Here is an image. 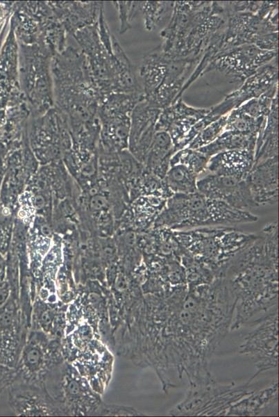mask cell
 Here are the masks:
<instances>
[{
	"instance_id": "obj_1",
	"label": "cell",
	"mask_w": 279,
	"mask_h": 417,
	"mask_svg": "<svg viewBox=\"0 0 279 417\" xmlns=\"http://www.w3.org/2000/svg\"><path fill=\"white\" fill-rule=\"evenodd\" d=\"M72 38L86 58L101 102L112 93H144L135 66L109 29L103 8L96 23Z\"/></svg>"
},
{
	"instance_id": "obj_2",
	"label": "cell",
	"mask_w": 279,
	"mask_h": 417,
	"mask_svg": "<svg viewBox=\"0 0 279 417\" xmlns=\"http://www.w3.org/2000/svg\"><path fill=\"white\" fill-rule=\"evenodd\" d=\"M53 106L67 117L70 131L99 122L101 99L86 58L77 44L68 43L51 58Z\"/></svg>"
},
{
	"instance_id": "obj_3",
	"label": "cell",
	"mask_w": 279,
	"mask_h": 417,
	"mask_svg": "<svg viewBox=\"0 0 279 417\" xmlns=\"http://www.w3.org/2000/svg\"><path fill=\"white\" fill-rule=\"evenodd\" d=\"M258 217L196 191L189 194H174L158 216L152 229L168 228L185 230L205 227L251 223Z\"/></svg>"
},
{
	"instance_id": "obj_4",
	"label": "cell",
	"mask_w": 279,
	"mask_h": 417,
	"mask_svg": "<svg viewBox=\"0 0 279 417\" xmlns=\"http://www.w3.org/2000/svg\"><path fill=\"white\" fill-rule=\"evenodd\" d=\"M174 233L192 257L219 277L233 257L256 236L226 226L174 230Z\"/></svg>"
},
{
	"instance_id": "obj_5",
	"label": "cell",
	"mask_w": 279,
	"mask_h": 417,
	"mask_svg": "<svg viewBox=\"0 0 279 417\" xmlns=\"http://www.w3.org/2000/svg\"><path fill=\"white\" fill-rule=\"evenodd\" d=\"M18 44L20 90L30 108L31 117H35L53 106V56L41 44Z\"/></svg>"
},
{
	"instance_id": "obj_6",
	"label": "cell",
	"mask_w": 279,
	"mask_h": 417,
	"mask_svg": "<svg viewBox=\"0 0 279 417\" xmlns=\"http://www.w3.org/2000/svg\"><path fill=\"white\" fill-rule=\"evenodd\" d=\"M44 386L64 416H94L102 402L87 379L65 359L50 370Z\"/></svg>"
},
{
	"instance_id": "obj_7",
	"label": "cell",
	"mask_w": 279,
	"mask_h": 417,
	"mask_svg": "<svg viewBox=\"0 0 279 417\" xmlns=\"http://www.w3.org/2000/svg\"><path fill=\"white\" fill-rule=\"evenodd\" d=\"M278 1H261L256 13L225 11L226 22L219 54L244 44H255L262 37L278 32Z\"/></svg>"
},
{
	"instance_id": "obj_8",
	"label": "cell",
	"mask_w": 279,
	"mask_h": 417,
	"mask_svg": "<svg viewBox=\"0 0 279 417\" xmlns=\"http://www.w3.org/2000/svg\"><path fill=\"white\" fill-rule=\"evenodd\" d=\"M144 93H112L100 103L98 117L104 142L121 149L128 145L131 113Z\"/></svg>"
},
{
	"instance_id": "obj_9",
	"label": "cell",
	"mask_w": 279,
	"mask_h": 417,
	"mask_svg": "<svg viewBox=\"0 0 279 417\" xmlns=\"http://www.w3.org/2000/svg\"><path fill=\"white\" fill-rule=\"evenodd\" d=\"M278 51H266L253 44L235 47L219 54L204 74L216 70L230 82L243 83L263 65L277 58Z\"/></svg>"
},
{
	"instance_id": "obj_10",
	"label": "cell",
	"mask_w": 279,
	"mask_h": 417,
	"mask_svg": "<svg viewBox=\"0 0 279 417\" xmlns=\"http://www.w3.org/2000/svg\"><path fill=\"white\" fill-rule=\"evenodd\" d=\"M28 323L24 317L19 298L10 294L0 306V365L15 367L25 343Z\"/></svg>"
},
{
	"instance_id": "obj_11",
	"label": "cell",
	"mask_w": 279,
	"mask_h": 417,
	"mask_svg": "<svg viewBox=\"0 0 279 417\" xmlns=\"http://www.w3.org/2000/svg\"><path fill=\"white\" fill-rule=\"evenodd\" d=\"M197 191L236 208L250 211L258 207L245 179L208 173L196 183Z\"/></svg>"
},
{
	"instance_id": "obj_12",
	"label": "cell",
	"mask_w": 279,
	"mask_h": 417,
	"mask_svg": "<svg viewBox=\"0 0 279 417\" xmlns=\"http://www.w3.org/2000/svg\"><path fill=\"white\" fill-rule=\"evenodd\" d=\"M210 110L194 108L185 103L182 98L162 109L155 125L157 131H165L171 137L176 151L183 149V142L191 129Z\"/></svg>"
},
{
	"instance_id": "obj_13",
	"label": "cell",
	"mask_w": 279,
	"mask_h": 417,
	"mask_svg": "<svg viewBox=\"0 0 279 417\" xmlns=\"http://www.w3.org/2000/svg\"><path fill=\"white\" fill-rule=\"evenodd\" d=\"M8 404L16 416H64L45 388L12 384L8 388Z\"/></svg>"
},
{
	"instance_id": "obj_14",
	"label": "cell",
	"mask_w": 279,
	"mask_h": 417,
	"mask_svg": "<svg viewBox=\"0 0 279 417\" xmlns=\"http://www.w3.org/2000/svg\"><path fill=\"white\" fill-rule=\"evenodd\" d=\"M161 111L144 99L131 113L129 147L132 154L144 163L156 133L155 125Z\"/></svg>"
},
{
	"instance_id": "obj_15",
	"label": "cell",
	"mask_w": 279,
	"mask_h": 417,
	"mask_svg": "<svg viewBox=\"0 0 279 417\" xmlns=\"http://www.w3.org/2000/svg\"><path fill=\"white\" fill-rule=\"evenodd\" d=\"M22 93L19 81V44L10 26L0 47V108Z\"/></svg>"
},
{
	"instance_id": "obj_16",
	"label": "cell",
	"mask_w": 279,
	"mask_h": 417,
	"mask_svg": "<svg viewBox=\"0 0 279 417\" xmlns=\"http://www.w3.org/2000/svg\"><path fill=\"white\" fill-rule=\"evenodd\" d=\"M278 156L253 164L245 180L257 206L276 205L278 199Z\"/></svg>"
},
{
	"instance_id": "obj_17",
	"label": "cell",
	"mask_w": 279,
	"mask_h": 417,
	"mask_svg": "<svg viewBox=\"0 0 279 417\" xmlns=\"http://www.w3.org/2000/svg\"><path fill=\"white\" fill-rule=\"evenodd\" d=\"M69 37L97 22L102 1H48Z\"/></svg>"
},
{
	"instance_id": "obj_18",
	"label": "cell",
	"mask_w": 279,
	"mask_h": 417,
	"mask_svg": "<svg viewBox=\"0 0 279 417\" xmlns=\"http://www.w3.org/2000/svg\"><path fill=\"white\" fill-rule=\"evenodd\" d=\"M254 160V150H225L209 158L206 171L244 180L253 167Z\"/></svg>"
},
{
	"instance_id": "obj_19",
	"label": "cell",
	"mask_w": 279,
	"mask_h": 417,
	"mask_svg": "<svg viewBox=\"0 0 279 417\" xmlns=\"http://www.w3.org/2000/svg\"><path fill=\"white\" fill-rule=\"evenodd\" d=\"M272 62L273 60L259 68L255 73L245 79L237 90L226 95L235 101L236 108L250 99L259 98L269 89L278 85L277 61L274 63Z\"/></svg>"
},
{
	"instance_id": "obj_20",
	"label": "cell",
	"mask_w": 279,
	"mask_h": 417,
	"mask_svg": "<svg viewBox=\"0 0 279 417\" xmlns=\"http://www.w3.org/2000/svg\"><path fill=\"white\" fill-rule=\"evenodd\" d=\"M170 59L171 57L164 54L160 47L144 56L140 68V79L145 99H150L162 84Z\"/></svg>"
},
{
	"instance_id": "obj_21",
	"label": "cell",
	"mask_w": 279,
	"mask_h": 417,
	"mask_svg": "<svg viewBox=\"0 0 279 417\" xmlns=\"http://www.w3.org/2000/svg\"><path fill=\"white\" fill-rule=\"evenodd\" d=\"M176 152L169 135L165 131H157L144 161L145 169L164 179Z\"/></svg>"
},
{
	"instance_id": "obj_22",
	"label": "cell",
	"mask_w": 279,
	"mask_h": 417,
	"mask_svg": "<svg viewBox=\"0 0 279 417\" xmlns=\"http://www.w3.org/2000/svg\"><path fill=\"white\" fill-rule=\"evenodd\" d=\"M278 96L274 99L265 126L258 136L255 149L254 163L278 156Z\"/></svg>"
},
{
	"instance_id": "obj_23",
	"label": "cell",
	"mask_w": 279,
	"mask_h": 417,
	"mask_svg": "<svg viewBox=\"0 0 279 417\" xmlns=\"http://www.w3.org/2000/svg\"><path fill=\"white\" fill-rule=\"evenodd\" d=\"M257 136L249 135L238 131L224 130L212 143L198 149L209 158L220 152L231 149H255Z\"/></svg>"
},
{
	"instance_id": "obj_24",
	"label": "cell",
	"mask_w": 279,
	"mask_h": 417,
	"mask_svg": "<svg viewBox=\"0 0 279 417\" xmlns=\"http://www.w3.org/2000/svg\"><path fill=\"white\" fill-rule=\"evenodd\" d=\"M197 177L187 167L175 164L170 165L163 180L173 194H189L197 191Z\"/></svg>"
},
{
	"instance_id": "obj_25",
	"label": "cell",
	"mask_w": 279,
	"mask_h": 417,
	"mask_svg": "<svg viewBox=\"0 0 279 417\" xmlns=\"http://www.w3.org/2000/svg\"><path fill=\"white\" fill-rule=\"evenodd\" d=\"M174 1H138V10L143 17L144 27L152 31L169 20Z\"/></svg>"
},
{
	"instance_id": "obj_26",
	"label": "cell",
	"mask_w": 279,
	"mask_h": 417,
	"mask_svg": "<svg viewBox=\"0 0 279 417\" xmlns=\"http://www.w3.org/2000/svg\"><path fill=\"white\" fill-rule=\"evenodd\" d=\"M208 160L209 157L198 149L185 147L173 154L170 160V165H183L198 176L206 171Z\"/></svg>"
},
{
	"instance_id": "obj_27",
	"label": "cell",
	"mask_w": 279,
	"mask_h": 417,
	"mask_svg": "<svg viewBox=\"0 0 279 417\" xmlns=\"http://www.w3.org/2000/svg\"><path fill=\"white\" fill-rule=\"evenodd\" d=\"M228 113L200 131L187 147L198 149L214 142L223 131Z\"/></svg>"
},
{
	"instance_id": "obj_28",
	"label": "cell",
	"mask_w": 279,
	"mask_h": 417,
	"mask_svg": "<svg viewBox=\"0 0 279 417\" xmlns=\"http://www.w3.org/2000/svg\"><path fill=\"white\" fill-rule=\"evenodd\" d=\"M118 11L120 22L119 33L122 34L131 28V22L138 14V1H112Z\"/></svg>"
},
{
	"instance_id": "obj_29",
	"label": "cell",
	"mask_w": 279,
	"mask_h": 417,
	"mask_svg": "<svg viewBox=\"0 0 279 417\" xmlns=\"http://www.w3.org/2000/svg\"><path fill=\"white\" fill-rule=\"evenodd\" d=\"M142 415L133 407L110 404L101 402L94 416H140Z\"/></svg>"
},
{
	"instance_id": "obj_30",
	"label": "cell",
	"mask_w": 279,
	"mask_h": 417,
	"mask_svg": "<svg viewBox=\"0 0 279 417\" xmlns=\"http://www.w3.org/2000/svg\"><path fill=\"white\" fill-rule=\"evenodd\" d=\"M15 1H0V25H3L12 12Z\"/></svg>"
},
{
	"instance_id": "obj_31",
	"label": "cell",
	"mask_w": 279,
	"mask_h": 417,
	"mask_svg": "<svg viewBox=\"0 0 279 417\" xmlns=\"http://www.w3.org/2000/svg\"><path fill=\"white\" fill-rule=\"evenodd\" d=\"M10 294V288L8 283L4 282L0 286V306H1L8 300Z\"/></svg>"
},
{
	"instance_id": "obj_32",
	"label": "cell",
	"mask_w": 279,
	"mask_h": 417,
	"mask_svg": "<svg viewBox=\"0 0 279 417\" xmlns=\"http://www.w3.org/2000/svg\"><path fill=\"white\" fill-rule=\"evenodd\" d=\"M105 204V199L103 197L99 195L93 197L90 202L91 207L94 210H100L103 208Z\"/></svg>"
},
{
	"instance_id": "obj_33",
	"label": "cell",
	"mask_w": 279,
	"mask_h": 417,
	"mask_svg": "<svg viewBox=\"0 0 279 417\" xmlns=\"http://www.w3.org/2000/svg\"><path fill=\"white\" fill-rule=\"evenodd\" d=\"M93 164L88 163L83 165L81 172L85 175H90L94 172Z\"/></svg>"
},
{
	"instance_id": "obj_34",
	"label": "cell",
	"mask_w": 279,
	"mask_h": 417,
	"mask_svg": "<svg viewBox=\"0 0 279 417\" xmlns=\"http://www.w3.org/2000/svg\"><path fill=\"white\" fill-rule=\"evenodd\" d=\"M6 109L0 108V134L3 131V127L6 123Z\"/></svg>"
},
{
	"instance_id": "obj_35",
	"label": "cell",
	"mask_w": 279,
	"mask_h": 417,
	"mask_svg": "<svg viewBox=\"0 0 279 417\" xmlns=\"http://www.w3.org/2000/svg\"><path fill=\"white\" fill-rule=\"evenodd\" d=\"M34 204H35V205L36 207L41 208L44 204V199H43L42 197H41V196H37L35 198Z\"/></svg>"
},
{
	"instance_id": "obj_36",
	"label": "cell",
	"mask_w": 279,
	"mask_h": 417,
	"mask_svg": "<svg viewBox=\"0 0 279 417\" xmlns=\"http://www.w3.org/2000/svg\"><path fill=\"white\" fill-rule=\"evenodd\" d=\"M42 234L45 236H49L51 234V229L47 225H43L41 228Z\"/></svg>"
}]
</instances>
